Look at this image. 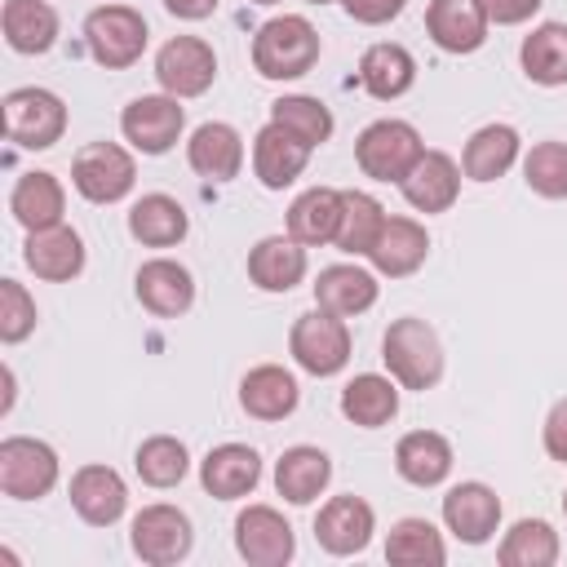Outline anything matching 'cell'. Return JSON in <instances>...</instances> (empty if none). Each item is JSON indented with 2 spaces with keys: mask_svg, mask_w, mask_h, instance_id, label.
<instances>
[{
  "mask_svg": "<svg viewBox=\"0 0 567 567\" xmlns=\"http://www.w3.org/2000/svg\"><path fill=\"white\" fill-rule=\"evenodd\" d=\"M128 545L142 563L151 567H173L190 554L195 545V532H190V518L177 509V505H142L133 514V527H128Z\"/></svg>",
  "mask_w": 567,
  "mask_h": 567,
  "instance_id": "obj_10",
  "label": "cell"
},
{
  "mask_svg": "<svg viewBox=\"0 0 567 567\" xmlns=\"http://www.w3.org/2000/svg\"><path fill=\"white\" fill-rule=\"evenodd\" d=\"M186 230H190L186 208L164 190H151L128 208V235L146 248H173L186 239Z\"/></svg>",
  "mask_w": 567,
  "mask_h": 567,
  "instance_id": "obj_35",
  "label": "cell"
},
{
  "mask_svg": "<svg viewBox=\"0 0 567 567\" xmlns=\"http://www.w3.org/2000/svg\"><path fill=\"white\" fill-rule=\"evenodd\" d=\"M425 257H430V235H425V226L416 217H385V226H381V235H377V244L368 252L372 270L385 275V279L416 275L425 266Z\"/></svg>",
  "mask_w": 567,
  "mask_h": 567,
  "instance_id": "obj_18",
  "label": "cell"
},
{
  "mask_svg": "<svg viewBox=\"0 0 567 567\" xmlns=\"http://www.w3.org/2000/svg\"><path fill=\"white\" fill-rule=\"evenodd\" d=\"M563 514H567V492H563Z\"/></svg>",
  "mask_w": 567,
  "mask_h": 567,
  "instance_id": "obj_50",
  "label": "cell"
},
{
  "mask_svg": "<svg viewBox=\"0 0 567 567\" xmlns=\"http://www.w3.org/2000/svg\"><path fill=\"white\" fill-rule=\"evenodd\" d=\"M235 549L252 567H284L297 554V536L275 505H248L235 518Z\"/></svg>",
  "mask_w": 567,
  "mask_h": 567,
  "instance_id": "obj_12",
  "label": "cell"
},
{
  "mask_svg": "<svg viewBox=\"0 0 567 567\" xmlns=\"http://www.w3.org/2000/svg\"><path fill=\"white\" fill-rule=\"evenodd\" d=\"M306 164H310V146L301 137H292L284 124L270 120L266 128H257V137H252V173H257V182L266 190L292 186L306 173Z\"/></svg>",
  "mask_w": 567,
  "mask_h": 567,
  "instance_id": "obj_17",
  "label": "cell"
},
{
  "mask_svg": "<svg viewBox=\"0 0 567 567\" xmlns=\"http://www.w3.org/2000/svg\"><path fill=\"white\" fill-rule=\"evenodd\" d=\"M248 4H279V0H248Z\"/></svg>",
  "mask_w": 567,
  "mask_h": 567,
  "instance_id": "obj_48",
  "label": "cell"
},
{
  "mask_svg": "<svg viewBox=\"0 0 567 567\" xmlns=\"http://www.w3.org/2000/svg\"><path fill=\"white\" fill-rule=\"evenodd\" d=\"M518 151H523V137L514 124H483L470 133L461 151V173L470 182H496L518 164Z\"/></svg>",
  "mask_w": 567,
  "mask_h": 567,
  "instance_id": "obj_28",
  "label": "cell"
},
{
  "mask_svg": "<svg viewBox=\"0 0 567 567\" xmlns=\"http://www.w3.org/2000/svg\"><path fill=\"white\" fill-rule=\"evenodd\" d=\"M381 359H385V372L403 385V390H434L443 381V341L439 332L416 319V315H403L385 328L381 337Z\"/></svg>",
  "mask_w": 567,
  "mask_h": 567,
  "instance_id": "obj_2",
  "label": "cell"
},
{
  "mask_svg": "<svg viewBox=\"0 0 567 567\" xmlns=\"http://www.w3.org/2000/svg\"><path fill=\"white\" fill-rule=\"evenodd\" d=\"M35 332V301L18 279H0V341L18 346Z\"/></svg>",
  "mask_w": 567,
  "mask_h": 567,
  "instance_id": "obj_43",
  "label": "cell"
},
{
  "mask_svg": "<svg viewBox=\"0 0 567 567\" xmlns=\"http://www.w3.org/2000/svg\"><path fill=\"white\" fill-rule=\"evenodd\" d=\"M199 483L213 501H239L261 483V456L248 443H217L199 461Z\"/></svg>",
  "mask_w": 567,
  "mask_h": 567,
  "instance_id": "obj_19",
  "label": "cell"
},
{
  "mask_svg": "<svg viewBox=\"0 0 567 567\" xmlns=\"http://www.w3.org/2000/svg\"><path fill=\"white\" fill-rule=\"evenodd\" d=\"M540 443H545L549 461H563V465H567V394L549 408V416H545V425H540Z\"/></svg>",
  "mask_w": 567,
  "mask_h": 567,
  "instance_id": "obj_44",
  "label": "cell"
},
{
  "mask_svg": "<svg viewBox=\"0 0 567 567\" xmlns=\"http://www.w3.org/2000/svg\"><path fill=\"white\" fill-rule=\"evenodd\" d=\"M523 75L540 89H558L567 84V22H540L523 35L518 49Z\"/></svg>",
  "mask_w": 567,
  "mask_h": 567,
  "instance_id": "obj_36",
  "label": "cell"
},
{
  "mask_svg": "<svg viewBox=\"0 0 567 567\" xmlns=\"http://www.w3.org/2000/svg\"><path fill=\"white\" fill-rule=\"evenodd\" d=\"M66 133V102L53 89L22 84L4 93V137L22 151H49Z\"/></svg>",
  "mask_w": 567,
  "mask_h": 567,
  "instance_id": "obj_4",
  "label": "cell"
},
{
  "mask_svg": "<svg viewBox=\"0 0 567 567\" xmlns=\"http://www.w3.org/2000/svg\"><path fill=\"white\" fill-rule=\"evenodd\" d=\"M377 275L354 266V261H337V266H323L319 279H315V306L328 310V315H341V319H354L363 310L377 306Z\"/></svg>",
  "mask_w": 567,
  "mask_h": 567,
  "instance_id": "obj_23",
  "label": "cell"
},
{
  "mask_svg": "<svg viewBox=\"0 0 567 567\" xmlns=\"http://www.w3.org/2000/svg\"><path fill=\"white\" fill-rule=\"evenodd\" d=\"M443 523H447V532H452L456 540H465V545H487V540L496 536V527H501V496H496L487 483H478V478L456 483V487H447V496H443Z\"/></svg>",
  "mask_w": 567,
  "mask_h": 567,
  "instance_id": "obj_15",
  "label": "cell"
},
{
  "mask_svg": "<svg viewBox=\"0 0 567 567\" xmlns=\"http://www.w3.org/2000/svg\"><path fill=\"white\" fill-rule=\"evenodd\" d=\"M186 128L182 97L173 93H142L120 111V133L142 155H168Z\"/></svg>",
  "mask_w": 567,
  "mask_h": 567,
  "instance_id": "obj_9",
  "label": "cell"
},
{
  "mask_svg": "<svg viewBox=\"0 0 567 567\" xmlns=\"http://www.w3.org/2000/svg\"><path fill=\"white\" fill-rule=\"evenodd\" d=\"M487 13L478 9V0H430L425 4V35L443 49V53H474L487 40Z\"/></svg>",
  "mask_w": 567,
  "mask_h": 567,
  "instance_id": "obj_21",
  "label": "cell"
},
{
  "mask_svg": "<svg viewBox=\"0 0 567 567\" xmlns=\"http://www.w3.org/2000/svg\"><path fill=\"white\" fill-rule=\"evenodd\" d=\"M399 190L416 213H447L461 195V168L447 151H425L412 164V173L399 182Z\"/></svg>",
  "mask_w": 567,
  "mask_h": 567,
  "instance_id": "obj_22",
  "label": "cell"
},
{
  "mask_svg": "<svg viewBox=\"0 0 567 567\" xmlns=\"http://www.w3.org/2000/svg\"><path fill=\"white\" fill-rule=\"evenodd\" d=\"M501 567H554L558 563V532L545 518H518L501 545H496Z\"/></svg>",
  "mask_w": 567,
  "mask_h": 567,
  "instance_id": "obj_39",
  "label": "cell"
},
{
  "mask_svg": "<svg viewBox=\"0 0 567 567\" xmlns=\"http://www.w3.org/2000/svg\"><path fill=\"white\" fill-rule=\"evenodd\" d=\"M306 244L292 235H266L248 248V279L261 292H292L306 279Z\"/></svg>",
  "mask_w": 567,
  "mask_h": 567,
  "instance_id": "obj_26",
  "label": "cell"
},
{
  "mask_svg": "<svg viewBox=\"0 0 567 567\" xmlns=\"http://www.w3.org/2000/svg\"><path fill=\"white\" fill-rule=\"evenodd\" d=\"M540 4H545V0H478V9L487 13L492 27H518V22H527Z\"/></svg>",
  "mask_w": 567,
  "mask_h": 567,
  "instance_id": "obj_45",
  "label": "cell"
},
{
  "mask_svg": "<svg viewBox=\"0 0 567 567\" xmlns=\"http://www.w3.org/2000/svg\"><path fill=\"white\" fill-rule=\"evenodd\" d=\"M71 186L89 204H120L137 186V164L133 151L120 142H89L71 159Z\"/></svg>",
  "mask_w": 567,
  "mask_h": 567,
  "instance_id": "obj_6",
  "label": "cell"
},
{
  "mask_svg": "<svg viewBox=\"0 0 567 567\" xmlns=\"http://www.w3.org/2000/svg\"><path fill=\"white\" fill-rule=\"evenodd\" d=\"M270 120L284 124L292 137H301L310 151L332 137V111L310 93H288V97L270 102Z\"/></svg>",
  "mask_w": 567,
  "mask_h": 567,
  "instance_id": "obj_41",
  "label": "cell"
},
{
  "mask_svg": "<svg viewBox=\"0 0 567 567\" xmlns=\"http://www.w3.org/2000/svg\"><path fill=\"white\" fill-rule=\"evenodd\" d=\"M385 558L394 567H443L447 545H443V532L430 518H399L385 536Z\"/></svg>",
  "mask_w": 567,
  "mask_h": 567,
  "instance_id": "obj_38",
  "label": "cell"
},
{
  "mask_svg": "<svg viewBox=\"0 0 567 567\" xmlns=\"http://www.w3.org/2000/svg\"><path fill=\"white\" fill-rule=\"evenodd\" d=\"M306 4H332V0H306Z\"/></svg>",
  "mask_w": 567,
  "mask_h": 567,
  "instance_id": "obj_49",
  "label": "cell"
},
{
  "mask_svg": "<svg viewBox=\"0 0 567 567\" xmlns=\"http://www.w3.org/2000/svg\"><path fill=\"white\" fill-rule=\"evenodd\" d=\"M297 403H301L297 377L288 368H279V363H257L239 381V408L252 421H284V416L297 412Z\"/></svg>",
  "mask_w": 567,
  "mask_h": 567,
  "instance_id": "obj_24",
  "label": "cell"
},
{
  "mask_svg": "<svg viewBox=\"0 0 567 567\" xmlns=\"http://www.w3.org/2000/svg\"><path fill=\"white\" fill-rule=\"evenodd\" d=\"M71 505L89 527H111L128 509V487L111 465H80L71 474Z\"/></svg>",
  "mask_w": 567,
  "mask_h": 567,
  "instance_id": "obj_20",
  "label": "cell"
},
{
  "mask_svg": "<svg viewBox=\"0 0 567 567\" xmlns=\"http://www.w3.org/2000/svg\"><path fill=\"white\" fill-rule=\"evenodd\" d=\"M155 80H159L164 93H173L182 102L208 93L213 80H217V53H213V44L199 40V35H173V40H164L159 53H155Z\"/></svg>",
  "mask_w": 567,
  "mask_h": 567,
  "instance_id": "obj_11",
  "label": "cell"
},
{
  "mask_svg": "<svg viewBox=\"0 0 567 567\" xmlns=\"http://www.w3.org/2000/svg\"><path fill=\"white\" fill-rule=\"evenodd\" d=\"M146 40H151V27L146 18L133 9V4H97L89 18H84V44H89V58L106 71H124L133 66L142 53H146Z\"/></svg>",
  "mask_w": 567,
  "mask_h": 567,
  "instance_id": "obj_5",
  "label": "cell"
},
{
  "mask_svg": "<svg viewBox=\"0 0 567 567\" xmlns=\"http://www.w3.org/2000/svg\"><path fill=\"white\" fill-rule=\"evenodd\" d=\"M288 354L310 377H337L350 363V328H346V319L328 315L319 306L297 315V323L288 332Z\"/></svg>",
  "mask_w": 567,
  "mask_h": 567,
  "instance_id": "obj_7",
  "label": "cell"
},
{
  "mask_svg": "<svg viewBox=\"0 0 567 567\" xmlns=\"http://www.w3.org/2000/svg\"><path fill=\"white\" fill-rule=\"evenodd\" d=\"M372 532H377V514H372V505H368L363 496H354V492L323 501L319 514H315V540H319L328 554H337V558L363 554L368 540H372Z\"/></svg>",
  "mask_w": 567,
  "mask_h": 567,
  "instance_id": "obj_14",
  "label": "cell"
},
{
  "mask_svg": "<svg viewBox=\"0 0 567 567\" xmlns=\"http://www.w3.org/2000/svg\"><path fill=\"white\" fill-rule=\"evenodd\" d=\"M385 208H381V199L377 195H368V190H341V226H337V248L341 252H350V257H368L372 252V244H377V235H381V226H385Z\"/></svg>",
  "mask_w": 567,
  "mask_h": 567,
  "instance_id": "obj_37",
  "label": "cell"
},
{
  "mask_svg": "<svg viewBox=\"0 0 567 567\" xmlns=\"http://www.w3.org/2000/svg\"><path fill=\"white\" fill-rule=\"evenodd\" d=\"M133 470H137V478H142L146 487H159V492H164V487H177V483L186 478L190 452H186V443L173 439V434H151V439L137 443Z\"/></svg>",
  "mask_w": 567,
  "mask_h": 567,
  "instance_id": "obj_40",
  "label": "cell"
},
{
  "mask_svg": "<svg viewBox=\"0 0 567 567\" xmlns=\"http://www.w3.org/2000/svg\"><path fill=\"white\" fill-rule=\"evenodd\" d=\"M22 261H27V270H31L35 279H44V284H66V279H75V275L84 270V239H80V230L66 226V221H58V226H49V230H31L27 244H22Z\"/></svg>",
  "mask_w": 567,
  "mask_h": 567,
  "instance_id": "obj_16",
  "label": "cell"
},
{
  "mask_svg": "<svg viewBox=\"0 0 567 567\" xmlns=\"http://www.w3.org/2000/svg\"><path fill=\"white\" fill-rule=\"evenodd\" d=\"M359 84L377 102H394V97H403L416 84V58L403 44H394V40L368 44L363 58H359Z\"/></svg>",
  "mask_w": 567,
  "mask_h": 567,
  "instance_id": "obj_32",
  "label": "cell"
},
{
  "mask_svg": "<svg viewBox=\"0 0 567 567\" xmlns=\"http://www.w3.org/2000/svg\"><path fill=\"white\" fill-rule=\"evenodd\" d=\"M133 292L155 319H182L195 306V275L173 257H151L137 266Z\"/></svg>",
  "mask_w": 567,
  "mask_h": 567,
  "instance_id": "obj_13",
  "label": "cell"
},
{
  "mask_svg": "<svg viewBox=\"0 0 567 567\" xmlns=\"http://www.w3.org/2000/svg\"><path fill=\"white\" fill-rule=\"evenodd\" d=\"M421 155H425V142H421L416 124H408V120H372L354 137V164L372 182H394L399 186Z\"/></svg>",
  "mask_w": 567,
  "mask_h": 567,
  "instance_id": "obj_3",
  "label": "cell"
},
{
  "mask_svg": "<svg viewBox=\"0 0 567 567\" xmlns=\"http://www.w3.org/2000/svg\"><path fill=\"white\" fill-rule=\"evenodd\" d=\"M399 381L394 377H381V372H359L354 381H346L341 390V416L359 430H381L394 421L399 412Z\"/></svg>",
  "mask_w": 567,
  "mask_h": 567,
  "instance_id": "obj_34",
  "label": "cell"
},
{
  "mask_svg": "<svg viewBox=\"0 0 567 567\" xmlns=\"http://www.w3.org/2000/svg\"><path fill=\"white\" fill-rule=\"evenodd\" d=\"M328 483H332V456L323 447L297 443L275 461V492L288 505H310Z\"/></svg>",
  "mask_w": 567,
  "mask_h": 567,
  "instance_id": "obj_30",
  "label": "cell"
},
{
  "mask_svg": "<svg viewBox=\"0 0 567 567\" xmlns=\"http://www.w3.org/2000/svg\"><path fill=\"white\" fill-rule=\"evenodd\" d=\"M341 4H346V13H350L354 22H363V27H385V22H394V18L403 13L408 0H341Z\"/></svg>",
  "mask_w": 567,
  "mask_h": 567,
  "instance_id": "obj_46",
  "label": "cell"
},
{
  "mask_svg": "<svg viewBox=\"0 0 567 567\" xmlns=\"http://www.w3.org/2000/svg\"><path fill=\"white\" fill-rule=\"evenodd\" d=\"M0 27H4L9 49H13V53H27V58L49 53V49L58 44V31H62L58 9H53L49 0H4Z\"/></svg>",
  "mask_w": 567,
  "mask_h": 567,
  "instance_id": "obj_31",
  "label": "cell"
},
{
  "mask_svg": "<svg viewBox=\"0 0 567 567\" xmlns=\"http://www.w3.org/2000/svg\"><path fill=\"white\" fill-rule=\"evenodd\" d=\"M58 452L44 439H27V434H9L0 443V492L9 501H40L58 487Z\"/></svg>",
  "mask_w": 567,
  "mask_h": 567,
  "instance_id": "obj_8",
  "label": "cell"
},
{
  "mask_svg": "<svg viewBox=\"0 0 567 567\" xmlns=\"http://www.w3.org/2000/svg\"><path fill=\"white\" fill-rule=\"evenodd\" d=\"M217 4H221V0H164V9H168L173 18H182V22H204V18L217 13Z\"/></svg>",
  "mask_w": 567,
  "mask_h": 567,
  "instance_id": "obj_47",
  "label": "cell"
},
{
  "mask_svg": "<svg viewBox=\"0 0 567 567\" xmlns=\"http://www.w3.org/2000/svg\"><path fill=\"white\" fill-rule=\"evenodd\" d=\"M9 213H13V221H18L27 235H31V230H49V226H58L62 213H66V190H62V182H58L53 173L31 168V173H22V177L13 182V190H9Z\"/></svg>",
  "mask_w": 567,
  "mask_h": 567,
  "instance_id": "obj_27",
  "label": "cell"
},
{
  "mask_svg": "<svg viewBox=\"0 0 567 567\" xmlns=\"http://www.w3.org/2000/svg\"><path fill=\"white\" fill-rule=\"evenodd\" d=\"M288 235L306 248H323L337 239V226H341V190L332 186H310L301 190L292 204H288V217H284Z\"/></svg>",
  "mask_w": 567,
  "mask_h": 567,
  "instance_id": "obj_33",
  "label": "cell"
},
{
  "mask_svg": "<svg viewBox=\"0 0 567 567\" xmlns=\"http://www.w3.org/2000/svg\"><path fill=\"white\" fill-rule=\"evenodd\" d=\"M394 470L412 487H439L452 474V443L439 430H408L394 443Z\"/></svg>",
  "mask_w": 567,
  "mask_h": 567,
  "instance_id": "obj_29",
  "label": "cell"
},
{
  "mask_svg": "<svg viewBox=\"0 0 567 567\" xmlns=\"http://www.w3.org/2000/svg\"><path fill=\"white\" fill-rule=\"evenodd\" d=\"M319 31L301 13H279L252 35V66L261 80H301L319 62Z\"/></svg>",
  "mask_w": 567,
  "mask_h": 567,
  "instance_id": "obj_1",
  "label": "cell"
},
{
  "mask_svg": "<svg viewBox=\"0 0 567 567\" xmlns=\"http://www.w3.org/2000/svg\"><path fill=\"white\" fill-rule=\"evenodd\" d=\"M186 164L208 177V182H235L239 168H244V137L235 124H221V120H208L190 133L186 142Z\"/></svg>",
  "mask_w": 567,
  "mask_h": 567,
  "instance_id": "obj_25",
  "label": "cell"
},
{
  "mask_svg": "<svg viewBox=\"0 0 567 567\" xmlns=\"http://www.w3.org/2000/svg\"><path fill=\"white\" fill-rule=\"evenodd\" d=\"M523 182L540 199H567V142H536L523 155Z\"/></svg>",
  "mask_w": 567,
  "mask_h": 567,
  "instance_id": "obj_42",
  "label": "cell"
}]
</instances>
